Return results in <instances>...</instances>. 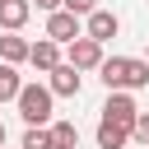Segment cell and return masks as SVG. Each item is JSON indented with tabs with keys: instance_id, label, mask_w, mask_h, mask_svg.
<instances>
[{
	"instance_id": "cell-1",
	"label": "cell",
	"mask_w": 149,
	"mask_h": 149,
	"mask_svg": "<svg viewBox=\"0 0 149 149\" xmlns=\"http://www.w3.org/2000/svg\"><path fill=\"white\" fill-rule=\"evenodd\" d=\"M98 79L107 84V93L112 88L135 93V88H149V65H144V56H102Z\"/></svg>"
},
{
	"instance_id": "cell-2",
	"label": "cell",
	"mask_w": 149,
	"mask_h": 149,
	"mask_svg": "<svg viewBox=\"0 0 149 149\" xmlns=\"http://www.w3.org/2000/svg\"><path fill=\"white\" fill-rule=\"evenodd\" d=\"M14 107H19V116H23L28 126H47V121H51L56 98H51V88H47V84H23V88H19V98H14Z\"/></svg>"
},
{
	"instance_id": "cell-3",
	"label": "cell",
	"mask_w": 149,
	"mask_h": 149,
	"mask_svg": "<svg viewBox=\"0 0 149 149\" xmlns=\"http://www.w3.org/2000/svg\"><path fill=\"white\" fill-rule=\"evenodd\" d=\"M65 65H74L79 74H88V70H98L102 65V42H93V37H74V42H65Z\"/></svg>"
},
{
	"instance_id": "cell-4",
	"label": "cell",
	"mask_w": 149,
	"mask_h": 149,
	"mask_svg": "<svg viewBox=\"0 0 149 149\" xmlns=\"http://www.w3.org/2000/svg\"><path fill=\"white\" fill-rule=\"evenodd\" d=\"M79 33H84V19H79V14H70V9H51V14H47V33H42V37H51L56 47L74 42Z\"/></svg>"
},
{
	"instance_id": "cell-5",
	"label": "cell",
	"mask_w": 149,
	"mask_h": 149,
	"mask_svg": "<svg viewBox=\"0 0 149 149\" xmlns=\"http://www.w3.org/2000/svg\"><path fill=\"white\" fill-rule=\"evenodd\" d=\"M135 116H140L135 98H130V93H121V88H112V93H107V102H102V121H112V126L130 130V126H135Z\"/></svg>"
},
{
	"instance_id": "cell-6",
	"label": "cell",
	"mask_w": 149,
	"mask_h": 149,
	"mask_svg": "<svg viewBox=\"0 0 149 149\" xmlns=\"http://www.w3.org/2000/svg\"><path fill=\"white\" fill-rule=\"evenodd\" d=\"M116 33H121V19H116L112 9H102V5H98L93 14H84V37H93V42H102V47H107Z\"/></svg>"
},
{
	"instance_id": "cell-7",
	"label": "cell",
	"mask_w": 149,
	"mask_h": 149,
	"mask_svg": "<svg viewBox=\"0 0 149 149\" xmlns=\"http://www.w3.org/2000/svg\"><path fill=\"white\" fill-rule=\"evenodd\" d=\"M47 88H51V98H79V88H84V74L74 70V65H56L51 74H47Z\"/></svg>"
},
{
	"instance_id": "cell-8",
	"label": "cell",
	"mask_w": 149,
	"mask_h": 149,
	"mask_svg": "<svg viewBox=\"0 0 149 149\" xmlns=\"http://www.w3.org/2000/svg\"><path fill=\"white\" fill-rule=\"evenodd\" d=\"M28 65H37L42 74H51V70L61 65V47H56L51 37H42V42H28Z\"/></svg>"
},
{
	"instance_id": "cell-9",
	"label": "cell",
	"mask_w": 149,
	"mask_h": 149,
	"mask_svg": "<svg viewBox=\"0 0 149 149\" xmlns=\"http://www.w3.org/2000/svg\"><path fill=\"white\" fill-rule=\"evenodd\" d=\"M33 5L28 0H0V33H23Z\"/></svg>"
},
{
	"instance_id": "cell-10",
	"label": "cell",
	"mask_w": 149,
	"mask_h": 149,
	"mask_svg": "<svg viewBox=\"0 0 149 149\" xmlns=\"http://www.w3.org/2000/svg\"><path fill=\"white\" fill-rule=\"evenodd\" d=\"M19 61H28V37L0 33V65H19Z\"/></svg>"
},
{
	"instance_id": "cell-11",
	"label": "cell",
	"mask_w": 149,
	"mask_h": 149,
	"mask_svg": "<svg viewBox=\"0 0 149 149\" xmlns=\"http://www.w3.org/2000/svg\"><path fill=\"white\" fill-rule=\"evenodd\" d=\"M47 130H51V144L56 149H79V126L74 121H51Z\"/></svg>"
},
{
	"instance_id": "cell-12",
	"label": "cell",
	"mask_w": 149,
	"mask_h": 149,
	"mask_svg": "<svg viewBox=\"0 0 149 149\" xmlns=\"http://www.w3.org/2000/svg\"><path fill=\"white\" fill-rule=\"evenodd\" d=\"M126 140H130V130H121L112 121H98V149H126Z\"/></svg>"
},
{
	"instance_id": "cell-13",
	"label": "cell",
	"mask_w": 149,
	"mask_h": 149,
	"mask_svg": "<svg viewBox=\"0 0 149 149\" xmlns=\"http://www.w3.org/2000/svg\"><path fill=\"white\" fill-rule=\"evenodd\" d=\"M19 88H23L19 70H14V65H0V102H14V98H19Z\"/></svg>"
},
{
	"instance_id": "cell-14",
	"label": "cell",
	"mask_w": 149,
	"mask_h": 149,
	"mask_svg": "<svg viewBox=\"0 0 149 149\" xmlns=\"http://www.w3.org/2000/svg\"><path fill=\"white\" fill-rule=\"evenodd\" d=\"M19 149H56V144H51V130L47 126H28L23 140H19Z\"/></svg>"
},
{
	"instance_id": "cell-15",
	"label": "cell",
	"mask_w": 149,
	"mask_h": 149,
	"mask_svg": "<svg viewBox=\"0 0 149 149\" xmlns=\"http://www.w3.org/2000/svg\"><path fill=\"white\" fill-rule=\"evenodd\" d=\"M61 9H70V14H79V19H84V14H93V9H98V0H61Z\"/></svg>"
},
{
	"instance_id": "cell-16",
	"label": "cell",
	"mask_w": 149,
	"mask_h": 149,
	"mask_svg": "<svg viewBox=\"0 0 149 149\" xmlns=\"http://www.w3.org/2000/svg\"><path fill=\"white\" fill-rule=\"evenodd\" d=\"M130 140H144V144H149V112H140V116H135V126H130Z\"/></svg>"
},
{
	"instance_id": "cell-17",
	"label": "cell",
	"mask_w": 149,
	"mask_h": 149,
	"mask_svg": "<svg viewBox=\"0 0 149 149\" xmlns=\"http://www.w3.org/2000/svg\"><path fill=\"white\" fill-rule=\"evenodd\" d=\"M28 5H37V9H47V14H51V9H61V0H28Z\"/></svg>"
},
{
	"instance_id": "cell-18",
	"label": "cell",
	"mask_w": 149,
	"mask_h": 149,
	"mask_svg": "<svg viewBox=\"0 0 149 149\" xmlns=\"http://www.w3.org/2000/svg\"><path fill=\"white\" fill-rule=\"evenodd\" d=\"M0 149H5V121H0Z\"/></svg>"
},
{
	"instance_id": "cell-19",
	"label": "cell",
	"mask_w": 149,
	"mask_h": 149,
	"mask_svg": "<svg viewBox=\"0 0 149 149\" xmlns=\"http://www.w3.org/2000/svg\"><path fill=\"white\" fill-rule=\"evenodd\" d=\"M144 65H149V47H144Z\"/></svg>"
}]
</instances>
